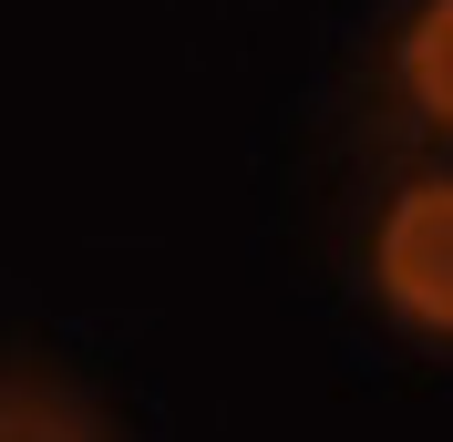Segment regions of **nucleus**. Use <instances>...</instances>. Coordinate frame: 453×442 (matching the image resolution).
<instances>
[{
  "instance_id": "f257e3e1",
  "label": "nucleus",
  "mask_w": 453,
  "mask_h": 442,
  "mask_svg": "<svg viewBox=\"0 0 453 442\" xmlns=\"http://www.w3.org/2000/svg\"><path fill=\"white\" fill-rule=\"evenodd\" d=\"M371 299L402 330L453 339V175H412L371 217Z\"/></svg>"
},
{
  "instance_id": "f03ea898",
  "label": "nucleus",
  "mask_w": 453,
  "mask_h": 442,
  "mask_svg": "<svg viewBox=\"0 0 453 442\" xmlns=\"http://www.w3.org/2000/svg\"><path fill=\"white\" fill-rule=\"evenodd\" d=\"M392 93L423 113L433 134H453V0H423L392 31Z\"/></svg>"
},
{
  "instance_id": "7ed1b4c3",
  "label": "nucleus",
  "mask_w": 453,
  "mask_h": 442,
  "mask_svg": "<svg viewBox=\"0 0 453 442\" xmlns=\"http://www.w3.org/2000/svg\"><path fill=\"white\" fill-rule=\"evenodd\" d=\"M0 442H113V432H104V422H93L62 381L11 370V391H0Z\"/></svg>"
}]
</instances>
